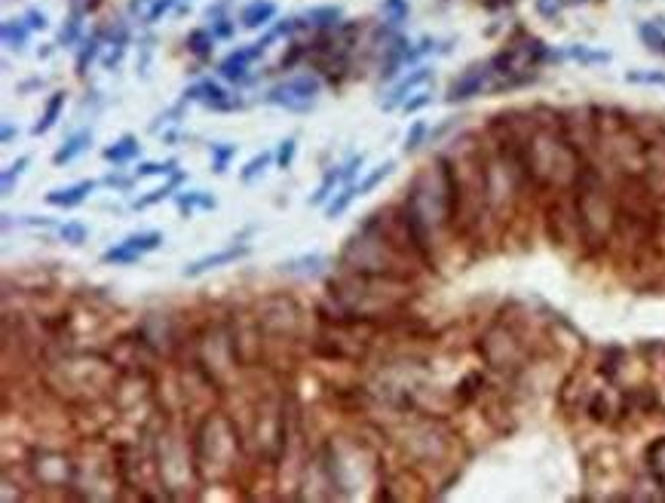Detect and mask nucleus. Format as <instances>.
<instances>
[{"mask_svg":"<svg viewBox=\"0 0 665 503\" xmlns=\"http://www.w3.org/2000/svg\"><path fill=\"white\" fill-rule=\"evenodd\" d=\"M362 163H365L362 154H353L350 160H346V166H344V184H353V178L362 172Z\"/></svg>","mask_w":665,"mask_h":503,"instance_id":"41","label":"nucleus"},{"mask_svg":"<svg viewBox=\"0 0 665 503\" xmlns=\"http://www.w3.org/2000/svg\"><path fill=\"white\" fill-rule=\"evenodd\" d=\"M320 264H325V258L322 255H307V258H297V261H288V264H282V271H288V273H316L320 271Z\"/></svg>","mask_w":665,"mask_h":503,"instance_id":"31","label":"nucleus"},{"mask_svg":"<svg viewBox=\"0 0 665 503\" xmlns=\"http://www.w3.org/2000/svg\"><path fill=\"white\" fill-rule=\"evenodd\" d=\"M320 77H295V80H286V84L273 86L264 99L270 105H280L286 108V111H310L316 101V95H320Z\"/></svg>","mask_w":665,"mask_h":503,"instance_id":"5","label":"nucleus"},{"mask_svg":"<svg viewBox=\"0 0 665 503\" xmlns=\"http://www.w3.org/2000/svg\"><path fill=\"white\" fill-rule=\"evenodd\" d=\"M182 182H184V172H175V175H172V182H169V184H163V188L150 191L148 197H138L135 203H133V209H148V206H157V203H163V199L169 197L172 191H175V188H178V184H182Z\"/></svg>","mask_w":665,"mask_h":503,"instance_id":"23","label":"nucleus"},{"mask_svg":"<svg viewBox=\"0 0 665 503\" xmlns=\"http://www.w3.org/2000/svg\"><path fill=\"white\" fill-rule=\"evenodd\" d=\"M426 80H429V68H418L414 74H408V77L401 80V84L390 93V99L384 101V108H386V111H393L396 105H405V101H408V93H411L414 86L426 84Z\"/></svg>","mask_w":665,"mask_h":503,"instance_id":"16","label":"nucleus"},{"mask_svg":"<svg viewBox=\"0 0 665 503\" xmlns=\"http://www.w3.org/2000/svg\"><path fill=\"white\" fill-rule=\"evenodd\" d=\"M641 178H644V191L650 194V199H665V133L644 142Z\"/></svg>","mask_w":665,"mask_h":503,"instance_id":"7","label":"nucleus"},{"mask_svg":"<svg viewBox=\"0 0 665 503\" xmlns=\"http://www.w3.org/2000/svg\"><path fill=\"white\" fill-rule=\"evenodd\" d=\"M184 99L191 101H203L206 108H215V111H227V108H233V101H227V93L221 89L218 84H212V80H203V84L191 86L184 93Z\"/></svg>","mask_w":665,"mask_h":503,"instance_id":"13","label":"nucleus"},{"mask_svg":"<svg viewBox=\"0 0 665 503\" xmlns=\"http://www.w3.org/2000/svg\"><path fill=\"white\" fill-rule=\"evenodd\" d=\"M273 16H276V4H270V0H255V4H248L246 10H242L239 22H242V28H261V25H267Z\"/></svg>","mask_w":665,"mask_h":503,"instance_id":"17","label":"nucleus"},{"mask_svg":"<svg viewBox=\"0 0 665 503\" xmlns=\"http://www.w3.org/2000/svg\"><path fill=\"white\" fill-rule=\"evenodd\" d=\"M573 188H577V222H580L583 237L592 246L607 243L620 212H616V203H613L611 191H607L604 178L598 175V169L583 166Z\"/></svg>","mask_w":665,"mask_h":503,"instance_id":"2","label":"nucleus"},{"mask_svg":"<svg viewBox=\"0 0 665 503\" xmlns=\"http://www.w3.org/2000/svg\"><path fill=\"white\" fill-rule=\"evenodd\" d=\"M28 28H34V31H37V28H46V16H44V12H37V10H28Z\"/></svg>","mask_w":665,"mask_h":503,"instance_id":"45","label":"nucleus"},{"mask_svg":"<svg viewBox=\"0 0 665 503\" xmlns=\"http://www.w3.org/2000/svg\"><path fill=\"white\" fill-rule=\"evenodd\" d=\"M307 19L313 25H322V28H328V25H337V19H341V10H337V6H325V10L307 12Z\"/></svg>","mask_w":665,"mask_h":503,"instance_id":"35","label":"nucleus"},{"mask_svg":"<svg viewBox=\"0 0 665 503\" xmlns=\"http://www.w3.org/2000/svg\"><path fill=\"white\" fill-rule=\"evenodd\" d=\"M0 139H4V144H10L12 139H16V129H12L10 123H6V126H4V135H0Z\"/></svg>","mask_w":665,"mask_h":503,"instance_id":"48","label":"nucleus"},{"mask_svg":"<svg viewBox=\"0 0 665 503\" xmlns=\"http://www.w3.org/2000/svg\"><path fill=\"white\" fill-rule=\"evenodd\" d=\"M25 40H28V25L16 22V19L4 22V44L10 46V50H22Z\"/></svg>","mask_w":665,"mask_h":503,"instance_id":"27","label":"nucleus"},{"mask_svg":"<svg viewBox=\"0 0 665 503\" xmlns=\"http://www.w3.org/2000/svg\"><path fill=\"white\" fill-rule=\"evenodd\" d=\"M154 4H157V0H133V4H129V12L148 22V19H150V10H154Z\"/></svg>","mask_w":665,"mask_h":503,"instance_id":"42","label":"nucleus"},{"mask_svg":"<svg viewBox=\"0 0 665 503\" xmlns=\"http://www.w3.org/2000/svg\"><path fill=\"white\" fill-rule=\"evenodd\" d=\"M515 144V142H512ZM515 154L524 172L543 188H571L577 184L580 172V150L558 126L537 123L522 142L515 144Z\"/></svg>","mask_w":665,"mask_h":503,"instance_id":"1","label":"nucleus"},{"mask_svg":"<svg viewBox=\"0 0 665 503\" xmlns=\"http://www.w3.org/2000/svg\"><path fill=\"white\" fill-rule=\"evenodd\" d=\"M647 466L656 479L665 482V439H656V442L647 448Z\"/></svg>","mask_w":665,"mask_h":503,"instance_id":"28","label":"nucleus"},{"mask_svg":"<svg viewBox=\"0 0 665 503\" xmlns=\"http://www.w3.org/2000/svg\"><path fill=\"white\" fill-rule=\"evenodd\" d=\"M59 237H61V243H68V246H83L89 231H86V224H80V222H65L59 227Z\"/></svg>","mask_w":665,"mask_h":503,"instance_id":"29","label":"nucleus"},{"mask_svg":"<svg viewBox=\"0 0 665 503\" xmlns=\"http://www.w3.org/2000/svg\"><path fill=\"white\" fill-rule=\"evenodd\" d=\"M393 169H396V160H386V163H380V166L374 169V172H369V175H365L362 182H359V197L371 194V191L377 188V184L384 182V178H390V175H393Z\"/></svg>","mask_w":665,"mask_h":503,"instance_id":"24","label":"nucleus"},{"mask_svg":"<svg viewBox=\"0 0 665 503\" xmlns=\"http://www.w3.org/2000/svg\"><path fill=\"white\" fill-rule=\"evenodd\" d=\"M386 12H390V19L393 22H401V19L408 16V6H405V0H386Z\"/></svg>","mask_w":665,"mask_h":503,"instance_id":"43","label":"nucleus"},{"mask_svg":"<svg viewBox=\"0 0 665 503\" xmlns=\"http://www.w3.org/2000/svg\"><path fill=\"white\" fill-rule=\"evenodd\" d=\"M429 101H433V95L420 93L418 99H408V101H405V105H401V108H405V114H414V111H420V108H426Z\"/></svg>","mask_w":665,"mask_h":503,"instance_id":"44","label":"nucleus"},{"mask_svg":"<svg viewBox=\"0 0 665 503\" xmlns=\"http://www.w3.org/2000/svg\"><path fill=\"white\" fill-rule=\"evenodd\" d=\"M191 50L197 53V56H209V50H212V34H209V31H193V34H191Z\"/></svg>","mask_w":665,"mask_h":503,"instance_id":"40","label":"nucleus"},{"mask_svg":"<svg viewBox=\"0 0 665 503\" xmlns=\"http://www.w3.org/2000/svg\"><path fill=\"white\" fill-rule=\"evenodd\" d=\"M356 197H359V184H344L341 194H335V197L328 199V203H325V215H328V218H341L344 212L350 209V203Z\"/></svg>","mask_w":665,"mask_h":503,"instance_id":"21","label":"nucleus"},{"mask_svg":"<svg viewBox=\"0 0 665 503\" xmlns=\"http://www.w3.org/2000/svg\"><path fill=\"white\" fill-rule=\"evenodd\" d=\"M175 203L184 215H191L193 209H215V206H218L215 203V197H209L206 191H184V194L175 197Z\"/></svg>","mask_w":665,"mask_h":503,"instance_id":"20","label":"nucleus"},{"mask_svg":"<svg viewBox=\"0 0 665 503\" xmlns=\"http://www.w3.org/2000/svg\"><path fill=\"white\" fill-rule=\"evenodd\" d=\"M138 150H142V144H138L135 135H123V139H117L110 148H105V160L114 163V166H126L129 160H135Z\"/></svg>","mask_w":665,"mask_h":503,"instance_id":"15","label":"nucleus"},{"mask_svg":"<svg viewBox=\"0 0 665 503\" xmlns=\"http://www.w3.org/2000/svg\"><path fill=\"white\" fill-rule=\"evenodd\" d=\"M172 4H175V0H157V4H154V10H150V19H148V22H157V19H160L163 12L169 10Z\"/></svg>","mask_w":665,"mask_h":503,"instance_id":"47","label":"nucleus"},{"mask_svg":"<svg viewBox=\"0 0 665 503\" xmlns=\"http://www.w3.org/2000/svg\"><path fill=\"white\" fill-rule=\"evenodd\" d=\"M123 243H126L129 249H135L138 255H144V252L160 249V246L166 243V237L160 231H144V233H133V237H126Z\"/></svg>","mask_w":665,"mask_h":503,"instance_id":"22","label":"nucleus"},{"mask_svg":"<svg viewBox=\"0 0 665 503\" xmlns=\"http://www.w3.org/2000/svg\"><path fill=\"white\" fill-rule=\"evenodd\" d=\"M295 150H297V142L295 139H282L280 148H276V166H280V169H292Z\"/></svg>","mask_w":665,"mask_h":503,"instance_id":"34","label":"nucleus"},{"mask_svg":"<svg viewBox=\"0 0 665 503\" xmlns=\"http://www.w3.org/2000/svg\"><path fill=\"white\" fill-rule=\"evenodd\" d=\"M537 10L543 12V16H556L561 10V0H537Z\"/></svg>","mask_w":665,"mask_h":503,"instance_id":"46","label":"nucleus"},{"mask_svg":"<svg viewBox=\"0 0 665 503\" xmlns=\"http://www.w3.org/2000/svg\"><path fill=\"white\" fill-rule=\"evenodd\" d=\"M237 430H233L231 418L224 415H209L206 424L197 433V470L215 475H224L233 466L237 458Z\"/></svg>","mask_w":665,"mask_h":503,"instance_id":"3","label":"nucleus"},{"mask_svg":"<svg viewBox=\"0 0 665 503\" xmlns=\"http://www.w3.org/2000/svg\"><path fill=\"white\" fill-rule=\"evenodd\" d=\"M61 108H65V93H55L53 99L46 101V111H44V117H40L37 123H34V129H31V133H34V135L50 133V129L55 126V120H59Z\"/></svg>","mask_w":665,"mask_h":503,"instance_id":"18","label":"nucleus"},{"mask_svg":"<svg viewBox=\"0 0 665 503\" xmlns=\"http://www.w3.org/2000/svg\"><path fill=\"white\" fill-rule=\"evenodd\" d=\"M89 144H93V129H80V133H74L71 139H68L59 150H55L53 163H55V166H65V163L77 160L80 154H86V150H89Z\"/></svg>","mask_w":665,"mask_h":503,"instance_id":"14","label":"nucleus"},{"mask_svg":"<svg viewBox=\"0 0 665 503\" xmlns=\"http://www.w3.org/2000/svg\"><path fill=\"white\" fill-rule=\"evenodd\" d=\"M28 163H31V157H19V160L12 163V166H6V172H4V182H0V184H4V197H10V194H12V184L19 182V175H22V172H25Z\"/></svg>","mask_w":665,"mask_h":503,"instance_id":"33","label":"nucleus"},{"mask_svg":"<svg viewBox=\"0 0 665 503\" xmlns=\"http://www.w3.org/2000/svg\"><path fill=\"white\" fill-rule=\"evenodd\" d=\"M212 172L215 175H224L227 172V163L237 157V144H212Z\"/></svg>","mask_w":665,"mask_h":503,"instance_id":"26","label":"nucleus"},{"mask_svg":"<svg viewBox=\"0 0 665 503\" xmlns=\"http://www.w3.org/2000/svg\"><path fill=\"white\" fill-rule=\"evenodd\" d=\"M31 470L40 479V485H46V488H68L74 482V473H77L71 466V460L53 451H40L37 458H34Z\"/></svg>","mask_w":665,"mask_h":503,"instance_id":"8","label":"nucleus"},{"mask_svg":"<svg viewBox=\"0 0 665 503\" xmlns=\"http://www.w3.org/2000/svg\"><path fill=\"white\" fill-rule=\"evenodd\" d=\"M424 135H426V123L418 120L411 129H408V135H405V154H414V150L420 148V142H424Z\"/></svg>","mask_w":665,"mask_h":503,"instance_id":"37","label":"nucleus"},{"mask_svg":"<svg viewBox=\"0 0 665 503\" xmlns=\"http://www.w3.org/2000/svg\"><path fill=\"white\" fill-rule=\"evenodd\" d=\"M482 356L488 360V365H494V369L509 371V369H518V362H522L524 353H522V344L515 341V335L497 326V329H491V332L484 335Z\"/></svg>","mask_w":665,"mask_h":503,"instance_id":"6","label":"nucleus"},{"mask_svg":"<svg viewBox=\"0 0 665 503\" xmlns=\"http://www.w3.org/2000/svg\"><path fill=\"white\" fill-rule=\"evenodd\" d=\"M142 258L135 249H129L126 243H120V246H114V249H108L105 255H101V261L105 264H135V261Z\"/></svg>","mask_w":665,"mask_h":503,"instance_id":"30","label":"nucleus"},{"mask_svg":"<svg viewBox=\"0 0 665 503\" xmlns=\"http://www.w3.org/2000/svg\"><path fill=\"white\" fill-rule=\"evenodd\" d=\"M491 80V65L484 68H473V71L466 74L463 80H457L451 86V93H448V101H463V99H473V95H479L484 86H488Z\"/></svg>","mask_w":665,"mask_h":503,"instance_id":"11","label":"nucleus"},{"mask_svg":"<svg viewBox=\"0 0 665 503\" xmlns=\"http://www.w3.org/2000/svg\"><path fill=\"white\" fill-rule=\"evenodd\" d=\"M344 182V166H331L325 172V178L320 182V188H316V194L310 197V206H325L331 199V191L337 188V184Z\"/></svg>","mask_w":665,"mask_h":503,"instance_id":"19","label":"nucleus"},{"mask_svg":"<svg viewBox=\"0 0 665 503\" xmlns=\"http://www.w3.org/2000/svg\"><path fill=\"white\" fill-rule=\"evenodd\" d=\"M546 50L539 40H522V44L509 46L506 53H500L494 61H491V77H500V84H497V89H506V86H515L522 84V80L531 77L533 68L543 61Z\"/></svg>","mask_w":665,"mask_h":503,"instance_id":"4","label":"nucleus"},{"mask_svg":"<svg viewBox=\"0 0 665 503\" xmlns=\"http://www.w3.org/2000/svg\"><path fill=\"white\" fill-rule=\"evenodd\" d=\"M95 53H99V34H95V37H89L86 44H83V50H80V56H77V74H86V68H89V61L95 59Z\"/></svg>","mask_w":665,"mask_h":503,"instance_id":"36","label":"nucleus"},{"mask_svg":"<svg viewBox=\"0 0 665 503\" xmlns=\"http://www.w3.org/2000/svg\"><path fill=\"white\" fill-rule=\"evenodd\" d=\"M77 31H80V12H71L68 25H65V28H61V34H59V44H61V46H71L74 40H77Z\"/></svg>","mask_w":665,"mask_h":503,"instance_id":"39","label":"nucleus"},{"mask_svg":"<svg viewBox=\"0 0 665 503\" xmlns=\"http://www.w3.org/2000/svg\"><path fill=\"white\" fill-rule=\"evenodd\" d=\"M641 37H644V44H647L650 50L665 53V34H660V28H653V25H644V28H641Z\"/></svg>","mask_w":665,"mask_h":503,"instance_id":"38","label":"nucleus"},{"mask_svg":"<svg viewBox=\"0 0 665 503\" xmlns=\"http://www.w3.org/2000/svg\"><path fill=\"white\" fill-rule=\"evenodd\" d=\"M95 191V182H77L71 188H59L46 194V203L59 206V209H77L80 203H86V197Z\"/></svg>","mask_w":665,"mask_h":503,"instance_id":"12","label":"nucleus"},{"mask_svg":"<svg viewBox=\"0 0 665 503\" xmlns=\"http://www.w3.org/2000/svg\"><path fill=\"white\" fill-rule=\"evenodd\" d=\"M264 53V46L261 44H252L248 50H237V53H231L224 61L218 65V71H221V77L224 80H242L246 77V68H248V61H255Z\"/></svg>","mask_w":665,"mask_h":503,"instance_id":"10","label":"nucleus"},{"mask_svg":"<svg viewBox=\"0 0 665 503\" xmlns=\"http://www.w3.org/2000/svg\"><path fill=\"white\" fill-rule=\"evenodd\" d=\"M178 169V160H166V163H142V166L135 169L138 178H148V175H175Z\"/></svg>","mask_w":665,"mask_h":503,"instance_id":"32","label":"nucleus"},{"mask_svg":"<svg viewBox=\"0 0 665 503\" xmlns=\"http://www.w3.org/2000/svg\"><path fill=\"white\" fill-rule=\"evenodd\" d=\"M246 255H248V246H231V249H221V252L203 255V258H197V261H191V264H184L182 277H184V280H197V277H203V273L218 271V267L233 264V261L246 258Z\"/></svg>","mask_w":665,"mask_h":503,"instance_id":"9","label":"nucleus"},{"mask_svg":"<svg viewBox=\"0 0 665 503\" xmlns=\"http://www.w3.org/2000/svg\"><path fill=\"white\" fill-rule=\"evenodd\" d=\"M273 157H276V154H270V150H261L258 157H252V160L246 163V169L239 172V182H242V184L255 182V178H258L261 172H264V169L270 166V163H273Z\"/></svg>","mask_w":665,"mask_h":503,"instance_id":"25","label":"nucleus"}]
</instances>
